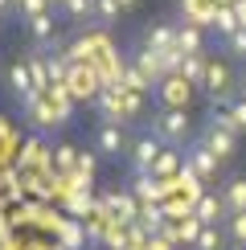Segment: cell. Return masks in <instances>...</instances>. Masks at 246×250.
I'll return each instance as SVG.
<instances>
[{
  "instance_id": "cell-1",
  "label": "cell",
  "mask_w": 246,
  "mask_h": 250,
  "mask_svg": "<svg viewBox=\"0 0 246 250\" xmlns=\"http://www.w3.org/2000/svg\"><path fill=\"white\" fill-rule=\"evenodd\" d=\"M148 131L156 135L164 148H189V144L197 140V131H193V115H189V111H172V107H160L156 115H152Z\"/></svg>"
},
{
  "instance_id": "cell-2",
  "label": "cell",
  "mask_w": 246,
  "mask_h": 250,
  "mask_svg": "<svg viewBox=\"0 0 246 250\" xmlns=\"http://www.w3.org/2000/svg\"><path fill=\"white\" fill-rule=\"evenodd\" d=\"M201 144L218 156V160H230V156L238 152V127L230 123V111L209 107V115H205V131H201Z\"/></svg>"
},
{
  "instance_id": "cell-3",
  "label": "cell",
  "mask_w": 246,
  "mask_h": 250,
  "mask_svg": "<svg viewBox=\"0 0 246 250\" xmlns=\"http://www.w3.org/2000/svg\"><path fill=\"white\" fill-rule=\"evenodd\" d=\"M234 86H238L234 70L226 66V62H213V58H209V66H205V82H201V90H205V99H209V107L234 103Z\"/></svg>"
},
{
  "instance_id": "cell-4",
  "label": "cell",
  "mask_w": 246,
  "mask_h": 250,
  "mask_svg": "<svg viewBox=\"0 0 246 250\" xmlns=\"http://www.w3.org/2000/svg\"><path fill=\"white\" fill-rule=\"evenodd\" d=\"M193 95H197V86H189L181 74H164L156 82V103L160 107H172V111H189Z\"/></svg>"
},
{
  "instance_id": "cell-5",
  "label": "cell",
  "mask_w": 246,
  "mask_h": 250,
  "mask_svg": "<svg viewBox=\"0 0 246 250\" xmlns=\"http://www.w3.org/2000/svg\"><path fill=\"white\" fill-rule=\"evenodd\" d=\"M127 131H123V123H111L102 119L95 127V156H102V160H115V156H127Z\"/></svg>"
},
{
  "instance_id": "cell-6",
  "label": "cell",
  "mask_w": 246,
  "mask_h": 250,
  "mask_svg": "<svg viewBox=\"0 0 246 250\" xmlns=\"http://www.w3.org/2000/svg\"><path fill=\"white\" fill-rule=\"evenodd\" d=\"M164 152V144L156 140L152 131H140L136 140L127 144V164H131V172H152V164H156V156Z\"/></svg>"
},
{
  "instance_id": "cell-7",
  "label": "cell",
  "mask_w": 246,
  "mask_h": 250,
  "mask_svg": "<svg viewBox=\"0 0 246 250\" xmlns=\"http://www.w3.org/2000/svg\"><path fill=\"white\" fill-rule=\"evenodd\" d=\"M184 168L197 176V181H213V176H218V168H222V160L205 148L201 140H193L189 148H184Z\"/></svg>"
},
{
  "instance_id": "cell-8",
  "label": "cell",
  "mask_w": 246,
  "mask_h": 250,
  "mask_svg": "<svg viewBox=\"0 0 246 250\" xmlns=\"http://www.w3.org/2000/svg\"><path fill=\"white\" fill-rule=\"evenodd\" d=\"M8 82H13V95L20 99V107H25L29 99H37L41 90L33 86V74H29V62H13V70H8Z\"/></svg>"
},
{
  "instance_id": "cell-9",
  "label": "cell",
  "mask_w": 246,
  "mask_h": 250,
  "mask_svg": "<svg viewBox=\"0 0 246 250\" xmlns=\"http://www.w3.org/2000/svg\"><path fill=\"white\" fill-rule=\"evenodd\" d=\"M131 197H136L140 205H156L164 197V181H156L152 172H136V181H131Z\"/></svg>"
},
{
  "instance_id": "cell-10",
  "label": "cell",
  "mask_w": 246,
  "mask_h": 250,
  "mask_svg": "<svg viewBox=\"0 0 246 250\" xmlns=\"http://www.w3.org/2000/svg\"><path fill=\"white\" fill-rule=\"evenodd\" d=\"M193 217H197L201 226H218V222H226L230 213H226V201H222V197H209V193H205L201 201H197V213H193Z\"/></svg>"
},
{
  "instance_id": "cell-11",
  "label": "cell",
  "mask_w": 246,
  "mask_h": 250,
  "mask_svg": "<svg viewBox=\"0 0 246 250\" xmlns=\"http://www.w3.org/2000/svg\"><path fill=\"white\" fill-rule=\"evenodd\" d=\"M177 49H181V54H205V49H201V25H197V21H181V25H177Z\"/></svg>"
},
{
  "instance_id": "cell-12",
  "label": "cell",
  "mask_w": 246,
  "mask_h": 250,
  "mask_svg": "<svg viewBox=\"0 0 246 250\" xmlns=\"http://www.w3.org/2000/svg\"><path fill=\"white\" fill-rule=\"evenodd\" d=\"M181 148H164L160 156H156V164H152V176H156V181H172V176L181 172Z\"/></svg>"
},
{
  "instance_id": "cell-13",
  "label": "cell",
  "mask_w": 246,
  "mask_h": 250,
  "mask_svg": "<svg viewBox=\"0 0 246 250\" xmlns=\"http://www.w3.org/2000/svg\"><path fill=\"white\" fill-rule=\"evenodd\" d=\"M205 66H209V58H205V54H184L177 74L189 82V86H201V82H205Z\"/></svg>"
},
{
  "instance_id": "cell-14",
  "label": "cell",
  "mask_w": 246,
  "mask_h": 250,
  "mask_svg": "<svg viewBox=\"0 0 246 250\" xmlns=\"http://www.w3.org/2000/svg\"><path fill=\"white\" fill-rule=\"evenodd\" d=\"M222 201H226V213H246V176H234L226 185Z\"/></svg>"
},
{
  "instance_id": "cell-15",
  "label": "cell",
  "mask_w": 246,
  "mask_h": 250,
  "mask_svg": "<svg viewBox=\"0 0 246 250\" xmlns=\"http://www.w3.org/2000/svg\"><path fill=\"white\" fill-rule=\"evenodd\" d=\"M148 49H156V54H172V49H177V25H156L148 33Z\"/></svg>"
},
{
  "instance_id": "cell-16",
  "label": "cell",
  "mask_w": 246,
  "mask_h": 250,
  "mask_svg": "<svg viewBox=\"0 0 246 250\" xmlns=\"http://www.w3.org/2000/svg\"><path fill=\"white\" fill-rule=\"evenodd\" d=\"M25 25H29V37H33L37 45H49V41H54V33H58V25H54V17H49V13L25 21Z\"/></svg>"
},
{
  "instance_id": "cell-17",
  "label": "cell",
  "mask_w": 246,
  "mask_h": 250,
  "mask_svg": "<svg viewBox=\"0 0 246 250\" xmlns=\"http://www.w3.org/2000/svg\"><path fill=\"white\" fill-rule=\"evenodd\" d=\"M226 246H230V238H226L218 226H201L197 242H193V250H226Z\"/></svg>"
},
{
  "instance_id": "cell-18",
  "label": "cell",
  "mask_w": 246,
  "mask_h": 250,
  "mask_svg": "<svg viewBox=\"0 0 246 250\" xmlns=\"http://www.w3.org/2000/svg\"><path fill=\"white\" fill-rule=\"evenodd\" d=\"M226 238H230L234 246L246 250V213H230V217H226Z\"/></svg>"
},
{
  "instance_id": "cell-19",
  "label": "cell",
  "mask_w": 246,
  "mask_h": 250,
  "mask_svg": "<svg viewBox=\"0 0 246 250\" xmlns=\"http://www.w3.org/2000/svg\"><path fill=\"white\" fill-rule=\"evenodd\" d=\"M213 29H218L222 37H230L234 29H242V21H238V13H230V8H213Z\"/></svg>"
},
{
  "instance_id": "cell-20",
  "label": "cell",
  "mask_w": 246,
  "mask_h": 250,
  "mask_svg": "<svg viewBox=\"0 0 246 250\" xmlns=\"http://www.w3.org/2000/svg\"><path fill=\"white\" fill-rule=\"evenodd\" d=\"M29 74H33V86L45 95V90H49V66H45V58H41V54L29 58Z\"/></svg>"
},
{
  "instance_id": "cell-21",
  "label": "cell",
  "mask_w": 246,
  "mask_h": 250,
  "mask_svg": "<svg viewBox=\"0 0 246 250\" xmlns=\"http://www.w3.org/2000/svg\"><path fill=\"white\" fill-rule=\"evenodd\" d=\"M62 13H66L70 21H86V17H95V0H66Z\"/></svg>"
},
{
  "instance_id": "cell-22",
  "label": "cell",
  "mask_w": 246,
  "mask_h": 250,
  "mask_svg": "<svg viewBox=\"0 0 246 250\" xmlns=\"http://www.w3.org/2000/svg\"><path fill=\"white\" fill-rule=\"evenodd\" d=\"M119 17V0H95V21L99 25H111Z\"/></svg>"
},
{
  "instance_id": "cell-23",
  "label": "cell",
  "mask_w": 246,
  "mask_h": 250,
  "mask_svg": "<svg viewBox=\"0 0 246 250\" xmlns=\"http://www.w3.org/2000/svg\"><path fill=\"white\" fill-rule=\"evenodd\" d=\"M17 13L25 17V21H33L41 13H49V0H17Z\"/></svg>"
},
{
  "instance_id": "cell-24",
  "label": "cell",
  "mask_w": 246,
  "mask_h": 250,
  "mask_svg": "<svg viewBox=\"0 0 246 250\" xmlns=\"http://www.w3.org/2000/svg\"><path fill=\"white\" fill-rule=\"evenodd\" d=\"M226 111H230V123H234V127H238V135H242V131H246V99H234Z\"/></svg>"
},
{
  "instance_id": "cell-25",
  "label": "cell",
  "mask_w": 246,
  "mask_h": 250,
  "mask_svg": "<svg viewBox=\"0 0 246 250\" xmlns=\"http://www.w3.org/2000/svg\"><path fill=\"white\" fill-rule=\"evenodd\" d=\"M226 45H230V54H234V58H246V25H242V29H234V33L226 37Z\"/></svg>"
},
{
  "instance_id": "cell-26",
  "label": "cell",
  "mask_w": 246,
  "mask_h": 250,
  "mask_svg": "<svg viewBox=\"0 0 246 250\" xmlns=\"http://www.w3.org/2000/svg\"><path fill=\"white\" fill-rule=\"evenodd\" d=\"M144 250H177V246H172V242H168L164 234H152L148 242H144Z\"/></svg>"
},
{
  "instance_id": "cell-27",
  "label": "cell",
  "mask_w": 246,
  "mask_h": 250,
  "mask_svg": "<svg viewBox=\"0 0 246 250\" xmlns=\"http://www.w3.org/2000/svg\"><path fill=\"white\" fill-rule=\"evenodd\" d=\"M58 164L70 168V164H74V148H58Z\"/></svg>"
},
{
  "instance_id": "cell-28",
  "label": "cell",
  "mask_w": 246,
  "mask_h": 250,
  "mask_svg": "<svg viewBox=\"0 0 246 250\" xmlns=\"http://www.w3.org/2000/svg\"><path fill=\"white\" fill-rule=\"evenodd\" d=\"M8 8H17V0H0V17H4Z\"/></svg>"
},
{
  "instance_id": "cell-29",
  "label": "cell",
  "mask_w": 246,
  "mask_h": 250,
  "mask_svg": "<svg viewBox=\"0 0 246 250\" xmlns=\"http://www.w3.org/2000/svg\"><path fill=\"white\" fill-rule=\"evenodd\" d=\"M238 99H246V78H238Z\"/></svg>"
},
{
  "instance_id": "cell-30",
  "label": "cell",
  "mask_w": 246,
  "mask_h": 250,
  "mask_svg": "<svg viewBox=\"0 0 246 250\" xmlns=\"http://www.w3.org/2000/svg\"><path fill=\"white\" fill-rule=\"evenodd\" d=\"M127 4H136V0H119V8H127Z\"/></svg>"
},
{
  "instance_id": "cell-31",
  "label": "cell",
  "mask_w": 246,
  "mask_h": 250,
  "mask_svg": "<svg viewBox=\"0 0 246 250\" xmlns=\"http://www.w3.org/2000/svg\"><path fill=\"white\" fill-rule=\"evenodd\" d=\"M49 4H66V0H49Z\"/></svg>"
}]
</instances>
